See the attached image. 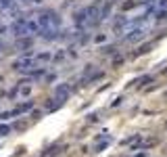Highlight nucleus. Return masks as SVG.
<instances>
[{
    "instance_id": "obj_17",
    "label": "nucleus",
    "mask_w": 167,
    "mask_h": 157,
    "mask_svg": "<svg viewBox=\"0 0 167 157\" xmlns=\"http://www.w3.org/2000/svg\"><path fill=\"white\" fill-rule=\"evenodd\" d=\"M136 7H138V0H130V2H123L121 4V11H132Z\"/></svg>"
},
{
    "instance_id": "obj_29",
    "label": "nucleus",
    "mask_w": 167,
    "mask_h": 157,
    "mask_svg": "<svg viewBox=\"0 0 167 157\" xmlns=\"http://www.w3.org/2000/svg\"><path fill=\"white\" fill-rule=\"evenodd\" d=\"M63 57H65V53H63V50H61V53H56V55H55V61H61Z\"/></svg>"
},
{
    "instance_id": "obj_31",
    "label": "nucleus",
    "mask_w": 167,
    "mask_h": 157,
    "mask_svg": "<svg viewBox=\"0 0 167 157\" xmlns=\"http://www.w3.org/2000/svg\"><path fill=\"white\" fill-rule=\"evenodd\" d=\"M31 2H36V4H42V2H44V0H31Z\"/></svg>"
},
{
    "instance_id": "obj_9",
    "label": "nucleus",
    "mask_w": 167,
    "mask_h": 157,
    "mask_svg": "<svg viewBox=\"0 0 167 157\" xmlns=\"http://www.w3.org/2000/svg\"><path fill=\"white\" fill-rule=\"evenodd\" d=\"M155 82V75H140V78H136L130 86H138V88H142V86H146V84H153Z\"/></svg>"
},
{
    "instance_id": "obj_2",
    "label": "nucleus",
    "mask_w": 167,
    "mask_h": 157,
    "mask_svg": "<svg viewBox=\"0 0 167 157\" xmlns=\"http://www.w3.org/2000/svg\"><path fill=\"white\" fill-rule=\"evenodd\" d=\"M71 92H73V90H71V86H69V84H65V82H63V84H59V86L55 88V99H56V101H61L63 105H65V103L69 101Z\"/></svg>"
},
{
    "instance_id": "obj_4",
    "label": "nucleus",
    "mask_w": 167,
    "mask_h": 157,
    "mask_svg": "<svg viewBox=\"0 0 167 157\" xmlns=\"http://www.w3.org/2000/svg\"><path fill=\"white\" fill-rule=\"evenodd\" d=\"M13 69L15 71H23V73H29L31 69H34V61L29 59V57H21V59H17V61L13 63Z\"/></svg>"
},
{
    "instance_id": "obj_3",
    "label": "nucleus",
    "mask_w": 167,
    "mask_h": 157,
    "mask_svg": "<svg viewBox=\"0 0 167 157\" xmlns=\"http://www.w3.org/2000/svg\"><path fill=\"white\" fill-rule=\"evenodd\" d=\"M127 28H130V19L125 15H117L113 19V32H115V36H121Z\"/></svg>"
},
{
    "instance_id": "obj_26",
    "label": "nucleus",
    "mask_w": 167,
    "mask_h": 157,
    "mask_svg": "<svg viewBox=\"0 0 167 157\" xmlns=\"http://www.w3.org/2000/svg\"><path fill=\"white\" fill-rule=\"evenodd\" d=\"M121 101H123V99H121V96H117V99L111 103V107H119V105H121Z\"/></svg>"
},
{
    "instance_id": "obj_10",
    "label": "nucleus",
    "mask_w": 167,
    "mask_h": 157,
    "mask_svg": "<svg viewBox=\"0 0 167 157\" xmlns=\"http://www.w3.org/2000/svg\"><path fill=\"white\" fill-rule=\"evenodd\" d=\"M111 11H113V2H111V0L103 2V7H100V21H107V19H109Z\"/></svg>"
},
{
    "instance_id": "obj_23",
    "label": "nucleus",
    "mask_w": 167,
    "mask_h": 157,
    "mask_svg": "<svg viewBox=\"0 0 167 157\" xmlns=\"http://www.w3.org/2000/svg\"><path fill=\"white\" fill-rule=\"evenodd\" d=\"M157 8H161V11H167V0H159V2H157Z\"/></svg>"
},
{
    "instance_id": "obj_25",
    "label": "nucleus",
    "mask_w": 167,
    "mask_h": 157,
    "mask_svg": "<svg viewBox=\"0 0 167 157\" xmlns=\"http://www.w3.org/2000/svg\"><path fill=\"white\" fill-rule=\"evenodd\" d=\"M8 117H13L11 111H2V113H0V119H8Z\"/></svg>"
},
{
    "instance_id": "obj_13",
    "label": "nucleus",
    "mask_w": 167,
    "mask_h": 157,
    "mask_svg": "<svg viewBox=\"0 0 167 157\" xmlns=\"http://www.w3.org/2000/svg\"><path fill=\"white\" fill-rule=\"evenodd\" d=\"M59 107H63V103H61V101H56V99H48V101H46V111H48V113L56 111Z\"/></svg>"
},
{
    "instance_id": "obj_11",
    "label": "nucleus",
    "mask_w": 167,
    "mask_h": 157,
    "mask_svg": "<svg viewBox=\"0 0 167 157\" xmlns=\"http://www.w3.org/2000/svg\"><path fill=\"white\" fill-rule=\"evenodd\" d=\"M153 46H155V40L153 42H146V44H142V46L134 53V57H140V55H148L150 50H153Z\"/></svg>"
},
{
    "instance_id": "obj_33",
    "label": "nucleus",
    "mask_w": 167,
    "mask_h": 157,
    "mask_svg": "<svg viewBox=\"0 0 167 157\" xmlns=\"http://www.w3.org/2000/svg\"><path fill=\"white\" fill-rule=\"evenodd\" d=\"M21 2H29V0H21Z\"/></svg>"
},
{
    "instance_id": "obj_12",
    "label": "nucleus",
    "mask_w": 167,
    "mask_h": 157,
    "mask_svg": "<svg viewBox=\"0 0 167 157\" xmlns=\"http://www.w3.org/2000/svg\"><path fill=\"white\" fill-rule=\"evenodd\" d=\"M113 143V136H109V138H104V140H98V144H94V153H103L109 144Z\"/></svg>"
},
{
    "instance_id": "obj_18",
    "label": "nucleus",
    "mask_w": 167,
    "mask_h": 157,
    "mask_svg": "<svg viewBox=\"0 0 167 157\" xmlns=\"http://www.w3.org/2000/svg\"><path fill=\"white\" fill-rule=\"evenodd\" d=\"M100 53H103V55H113V57H115L117 48H115V46H100Z\"/></svg>"
},
{
    "instance_id": "obj_8",
    "label": "nucleus",
    "mask_w": 167,
    "mask_h": 157,
    "mask_svg": "<svg viewBox=\"0 0 167 157\" xmlns=\"http://www.w3.org/2000/svg\"><path fill=\"white\" fill-rule=\"evenodd\" d=\"M46 13H48V17H50V25L52 28H61L63 25V17H61V13L59 11H55V8H46Z\"/></svg>"
},
{
    "instance_id": "obj_1",
    "label": "nucleus",
    "mask_w": 167,
    "mask_h": 157,
    "mask_svg": "<svg viewBox=\"0 0 167 157\" xmlns=\"http://www.w3.org/2000/svg\"><path fill=\"white\" fill-rule=\"evenodd\" d=\"M11 32H13L15 38H23V36H27V19H23V17H19V19H15L13 23H11Z\"/></svg>"
},
{
    "instance_id": "obj_19",
    "label": "nucleus",
    "mask_w": 167,
    "mask_h": 157,
    "mask_svg": "<svg viewBox=\"0 0 167 157\" xmlns=\"http://www.w3.org/2000/svg\"><path fill=\"white\" fill-rule=\"evenodd\" d=\"M0 7L4 8V11H8V8L15 7V0H0Z\"/></svg>"
},
{
    "instance_id": "obj_28",
    "label": "nucleus",
    "mask_w": 167,
    "mask_h": 157,
    "mask_svg": "<svg viewBox=\"0 0 167 157\" xmlns=\"http://www.w3.org/2000/svg\"><path fill=\"white\" fill-rule=\"evenodd\" d=\"M104 40H107V36H104V34H98V36H96V42H98V44H100V42H104Z\"/></svg>"
},
{
    "instance_id": "obj_14",
    "label": "nucleus",
    "mask_w": 167,
    "mask_h": 157,
    "mask_svg": "<svg viewBox=\"0 0 167 157\" xmlns=\"http://www.w3.org/2000/svg\"><path fill=\"white\" fill-rule=\"evenodd\" d=\"M77 42H79V46L88 44V42H90V34H88L86 29H84V32H79V34H77Z\"/></svg>"
},
{
    "instance_id": "obj_22",
    "label": "nucleus",
    "mask_w": 167,
    "mask_h": 157,
    "mask_svg": "<svg viewBox=\"0 0 167 157\" xmlns=\"http://www.w3.org/2000/svg\"><path fill=\"white\" fill-rule=\"evenodd\" d=\"M19 90H21V94H23V96H29V92H31L29 84H27V86H23V88H21V84H19Z\"/></svg>"
},
{
    "instance_id": "obj_21",
    "label": "nucleus",
    "mask_w": 167,
    "mask_h": 157,
    "mask_svg": "<svg viewBox=\"0 0 167 157\" xmlns=\"http://www.w3.org/2000/svg\"><path fill=\"white\" fill-rule=\"evenodd\" d=\"M50 59H52L50 53H40V55H38V61H50Z\"/></svg>"
},
{
    "instance_id": "obj_27",
    "label": "nucleus",
    "mask_w": 167,
    "mask_h": 157,
    "mask_svg": "<svg viewBox=\"0 0 167 157\" xmlns=\"http://www.w3.org/2000/svg\"><path fill=\"white\" fill-rule=\"evenodd\" d=\"M42 117V111H31V119H40Z\"/></svg>"
},
{
    "instance_id": "obj_32",
    "label": "nucleus",
    "mask_w": 167,
    "mask_h": 157,
    "mask_svg": "<svg viewBox=\"0 0 167 157\" xmlns=\"http://www.w3.org/2000/svg\"><path fill=\"white\" fill-rule=\"evenodd\" d=\"M2 48H4V44H2V42H0V53H2Z\"/></svg>"
},
{
    "instance_id": "obj_16",
    "label": "nucleus",
    "mask_w": 167,
    "mask_h": 157,
    "mask_svg": "<svg viewBox=\"0 0 167 157\" xmlns=\"http://www.w3.org/2000/svg\"><path fill=\"white\" fill-rule=\"evenodd\" d=\"M13 132V126H8V124H0V136H8Z\"/></svg>"
},
{
    "instance_id": "obj_7",
    "label": "nucleus",
    "mask_w": 167,
    "mask_h": 157,
    "mask_svg": "<svg viewBox=\"0 0 167 157\" xmlns=\"http://www.w3.org/2000/svg\"><path fill=\"white\" fill-rule=\"evenodd\" d=\"M144 36H146V32L142 28H134L132 32H127L125 42H127V44H138L140 40H144Z\"/></svg>"
},
{
    "instance_id": "obj_34",
    "label": "nucleus",
    "mask_w": 167,
    "mask_h": 157,
    "mask_svg": "<svg viewBox=\"0 0 167 157\" xmlns=\"http://www.w3.org/2000/svg\"><path fill=\"white\" fill-rule=\"evenodd\" d=\"M111 2H113V0H111Z\"/></svg>"
},
{
    "instance_id": "obj_6",
    "label": "nucleus",
    "mask_w": 167,
    "mask_h": 157,
    "mask_svg": "<svg viewBox=\"0 0 167 157\" xmlns=\"http://www.w3.org/2000/svg\"><path fill=\"white\" fill-rule=\"evenodd\" d=\"M59 29L56 28H40V32H38V36H40L42 40H46V42H55L59 40Z\"/></svg>"
},
{
    "instance_id": "obj_20",
    "label": "nucleus",
    "mask_w": 167,
    "mask_h": 157,
    "mask_svg": "<svg viewBox=\"0 0 167 157\" xmlns=\"http://www.w3.org/2000/svg\"><path fill=\"white\" fill-rule=\"evenodd\" d=\"M123 61H125L123 57H115V59H113V67H115V69H119L121 65H123Z\"/></svg>"
},
{
    "instance_id": "obj_5",
    "label": "nucleus",
    "mask_w": 167,
    "mask_h": 157,
    "mask_svg": "<svg viewBox=\"0 0 167 157\" xmlns=\"http://www.w3.org/2000/svg\"><path fill=\"white\" fill-rule=\"evenodd\" d=\"M31 46H34V38H29V36H23V38H17V48H19L21 53L25 57L31 55Z\"/></svg>"
},
{
    "instance_id": "obj_15",
    "label": "nucleus",
    "mask_w": 167,
    "mask_h": 157,
    "mask_svg": "<svg viewBox=\"0 0 167 157\" xmlns=\"http://www.w3.org/2000/svg\"><path fill=\"white\" fill-rule=\"evenodd\" d=\"M27 32H29V34H38V32H40V25H38V21L27 19Z\"/></svg>"
},
{
    "instance_id": "obj_24",
    "label": "nucleus",
    "mask_w": 167,
    "mask_h": 157,
    "mask_svg": "<svg viewBox=\"0 0 167 157\" xmlns=\"http://www.w3.org/2000/svg\"><path fill=\"white\" fill-rule=\"evenodd\" d=\"M88 122H98V113L94 111V113H88Z\"/></svg>"
},
{
    "instance_id": "obj_30",
    "label": "nucleus",
    "mask_w": 167,
    "mask_h": 157,
    "mask_svg": "<svg viewBox=\"0 0 167 157\" xmlns=\"http://www.w3.org/2000/svg\"><path fill=\"white\" fill-rule=\"evenodd\" d=\"M134 157H148V155H146V151H142V153H136Z\"/></svg>"
}]
</instances>
